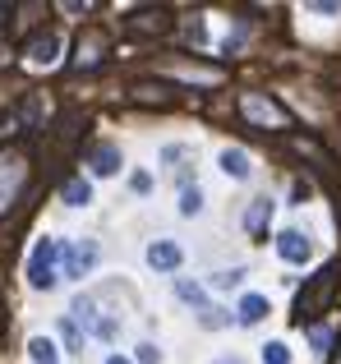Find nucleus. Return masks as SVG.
Wrapping results in <instances>:
<instances>
[{"instance_id": "nucleus-11", "label": "nucleus", "mask_w": 341, "mask_h": 364, "mask_svg": "<svg viewBox=\"0 0 341 364\" xmlns=\"http://www.w3.org/2000/svg\"><path fill=\"white\" fill-rule=\"evenodd\" d=\"M55 55H60V37L55 33H37L28 42V60L33 65H55Z\"/></svg>"}, {"instance_id": "nucleus-23", "label": "nucleus", "mask_w": 341, "mask_h": 364, "mask_svg": "<svg viewBox=\"0 0 341 364\" xmlns=\"http://www.w3.org/2000/svg\"><path fill=\"white\" fill-rule=\"evenodd\" d=\"M291 198H296V203H305V198H309V185H305V180H296V185H291Z\"/></svg>"}, {"instance_id": "nucleus-16", "label": "nucleus", "mask_w": 341, "mask_h": 364, "mask_svg": "<svg viewBox=\"0 0 341 364\" xmlns=\"http://www.w3.org/2000/svg\"><path fill=\"white\" fill-rule=\"evenodd\" d=\"M198 213H203V189L185 185L180 189V217H198Z\"/></svg>"}, {"instance_id": "nucleus-4", "label": "nucleus", "mask_w": 341, "mask_h": 364, "mask_svg": "<svg viewBox=\"0 0 341 364\" xmlns=\"http://www.w3.org/2000/svg\"><path fill=\"white\" fill-rule=\"evenodd\" d=\"M240 111H244V116H249L254 124H277V129H286V124H291V116L277 107V102H268V97H254V92L240 102Z\"/></svg>"}, {"instance_id": "nucleus-25", "label": "nucleus", "mask_w": 341, "mask_h": 364, "mask_svg": "<svg viewBox=\"0 0 341 364\" xmlns=\"http://www.w3.org/2000/svg\"><path fill=\"white\" fill-rule=\"evenodd\" d=\"M107 364H134V360H125V355H107Z\"/></svg>"}, {"instance_id": "nucleus-10", "label": "nucleus", "mask_w": 341, "mask_h": 364, "mask_svg": "<svg viewBox=\"0 0 341 364\" xmlns=\"http://www.w3.org/2000/svg\"><path fill=\"white\" fill-rule=\"evenodd\" d=\"M217 166H222L226 180H249L254 176V161H249V152H244V148H222Z\"/></svg>"}, {"instance_id": "nucleus-18", "label": "nucleus", "mask_w": 341, "mask_h": 364, "mask_svg": "<svg viewBox=\"0 0 341 364\" xmlns=\"http://www.w3.org/2000/svg\"><path fill=\"white\" fill-rule=\"evenodd\" d=\"M263 364H291V346L286 341H268L263 346Z\"/></svg>"}, {"instance_id": "nucleus-1", "label": "nucleus", "mask_w": 341, "mask_h": 364, "mask_svg": "<svg viewBox=\"0 0 341 364\" xmlns=\"http://www.w3.org/2000/svg\"><path fill=\"white\" fill-rule=\"evenodd\" d=\"M60 277H65V267H60V240L42 235V240L33 245V254H28V286H33V291H51Z\"/></svg>"}, {"instance_id": "nucleus-8", "label": "nucleus", "mask_w": 341, "mask_h": 364, "mask_svg": "<svg viewBox=\"0 0 341 364\" xmlns=\"http://www.w3.org/2000/svg\"><path fill=\"white\" fill-rule=\"evenodd\" d=\"M180 263H185V254H180L175 240H153L148 245V267H153V272H175Z\"/></svg>"}, {"instance_id": "nucleus-3", "label": "nucleus", "mask_w": 341, "mask_h": 364, "mask_svg": "<svg viewBox=\"0 0 341 364\" xmlns=\"http://www.w3.org/2000/svg\"><path fill=\"white\" fill-rule=\"evenodd\" d=\"M102 258V245L97 240H74L65 249V277H88Z\"/></svg>"}, {"instance_id": "nucleus-7", "label": "nucleus", "mask_w": 341, "mask_h": 364, "mask_svg": "<svg viewBox=\"0 0 341 364\" xmlns=\"http://www.w3.org/2000/svg\"><path fill=\"white\" fill-rule=\"evenodd\" d=\"M170 28V14L166 9H134V14L125 18V33L144 37V33H166Z\"/></svg>"}, {"instance_id": "nucleus-19", "label": "nucleus", "mask_w": 341, "mask_h": 364, "mask_svg": "<svg viewBox=\"0 0 341 364\" xmlns=\"http://www.w3.org/2000/svg\"><path fill=\"white\" fill-rule=\"evenodd\" d=\"M175 291H180V300H185V304H203V286H198V282H185V277H180Z\"/></svg>"}, {"instance_id": "nucleus-24", "label": "nucleus", "mask_w": 341, "mask_h": 364, "mask_svg": "<svg viewBox=\"0 0 341 364\" xmlns=\"http://www.w3.org/2000/svg\"><path fill=\"white\" fill-rule=\"evenodd\" d=\"M212 364H244V360H240V355H217Z\"/></svg>"}, {"instance_id": "nucleus-17", "label": "nucleus", "mask_w": 341, "mask_h": 364, "mask_svg": "<svg viewBox=\"0 0 341 364\" xmlns=\"http://www.w3.org/2000/svg\"><path fill=\"white\" fill-rule=\"evenodd\" d=\"M244 277H249L244 267H222V272L212 277V286H217V291H240V286H244Z\"/></svg>"}, {"instance_id": "nucleus-22", "label": "nucleus", "mask_w": 341, "mask_h": 364, "mask_svg": "<svg viewBox=\"0 0 341 364\" xmlns=\"http://www.w3.org/2000/svg\"><path fill=\"white\" fill-rule=\"evenodd\" d=\"M129 185H134V194H148V189H153V176H148V171H134Z\"/></svg>"}, {"instance_id": "nucleus-15", "label": "nucleus", "mask_w": 341, "mask_h": 364, "mask_svg": "<svg viewBox=\"0 0 341 364\" xmlns=\"http://www.w3.org/2000/svg\"><path fill=\"white\" fill-rule=\"evenodd\" d=\"M60 198H65V208H88L92 203V185L88 180H70V185L60 189Z\"/></svg>"}, {"instance_id": "nucleus-6", "label": "nucleus", "mask_w": 341, "mask_h": 364, "mask_svg": "<svg viewBox=\"0 0 341 364\" xmlns=\"http://www.w3.org/2000/svg\"><path fill=\"white\" fill-rule=\"evenodd\" d=\"M272 217H277V203H272L268 194H259L249 203V213H244V231H249L254 240H263V235H268V226H272Z\"/></svg>"}, {"instance_id": "nucleus-12", "label": "nucleus", "mask_w": 341, "mask_h": 364, "mask_svg": "<svg viewBox=\"0 0 341 364\" xmlns=\"http://www.w3.org/2000/svg\"><path fill=\"white\" fill-rule=\"evenodd\" d=\"M268 314H272L268 295H244V300H240V323H244V328H254V323H263Z\"/></svg>"}, {"instance_id": "nucleus-9", "label": "nucleus", "mask_w": 341, "mask_h": 364, "mask_svg": "<svg viewBox=\"0 0 341 364\" xmlns=\"http://www.w3.org/2000/svg\"><path fill=\"white\" fill-rule=\"evenodd\" d=\"M18 185H23V157H0V208L9 203V198L18 194Z\"/></svg>"}, {"instance_id": "nucleus-20", "label": "nucleus", "mask_w": 341, "mask_h": 364, "mask_svg": "<svg viewBox=\"0 0 341 364\" xmlns=\"http://www.w3.org/2000/svg\"><path fill=\"white\" fill-rule=\"evenodd\" d=\"M97 51H102V37H97V33H88V46L79 42V60H83V65H97V60H102Z\"/></svg>"}, {"instance_id": "nucleus-2", "label": "nucleus", "mask_w": 341, "mask_h": 364, "mask_svg": "<svg viewBox=\"0 0 341 364\" xmlns=\"http://www.w3.org/2000/svg\"><path fill=\"white\" fill-rule=\"evenodd\" d=\"M332 295H337V267L328 263V267H318V272L305 282V291H300V300H296V309H300V323L318 318V314H323L328 304H332Z\"/></svg>"}, {"instance_id": "nucleus-14", "label": "nucleus", "mask_w": 341, "mask_h": 364, "mask_svg": "<svg viewBox=\"0 0 341 364\" xmlns=\"http://www.w3.org/2000/svg\"><path fill=\"white\" fill-rule=\"evenodd\" d=\"M28 360L33 364H60V350H55L51 337H33L28 341Z\"/></svg>"}, {"instance_id": "nucleus-5", "label": "nucleus", "mask_w": 341, "mask_h": 364, "mask_svg": "<svg viewBox=\"0 0 341 364\" xmlns=\"http://www.w3.org/2000/svg\"><path fill=\"white\" fill-rule=\"evenodd\" d=\"M277 254L286 258V263L305 267L309 258H314V240H309L305 231H281V235H277Z\"/></svg>"}, {"instance_id": "nucleus-21", "label": "nucleus", "mask_w": 341, "mask_h": 364, "mask_svg": "<svg viewBox=\"0 0 341 364\" xmlns=\"http://www.w3.org/2000/svg\"><path fill=\"white\" fill-rule=\"evenodd\" d=\"M134 364H162V350H157L153 341H144V346H139V355H134Z\"/></svg>"}, {"instance_id": "nucleus-13", "label": "nucleus", "mask_w": 341, "mask_h": 364, "mask_svg": "<svg viewBox=\"0 0 341 364\" xmlns=\"http://www.w3.org/2000/svg\"><path fill=\"white\" fill-rule=\"evenodd\" d=\"M120 166H125V157H120V148H111V143L92 152V171H97V176H116Z\"/></svg>"}]
</instances>
